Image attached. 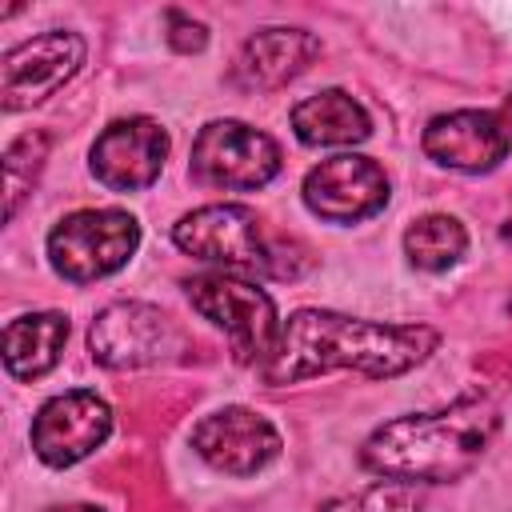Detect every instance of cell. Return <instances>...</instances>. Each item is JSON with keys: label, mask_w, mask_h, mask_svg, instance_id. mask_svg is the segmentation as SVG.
<instances>
[{"label": "cell", "mask_w": 512, "mask_h": 512, "mask_svg": "<svg viewBox=\"0 0 512 512\" xmlns=\"http://www.w3.org/2000/svg\"><path fill=\"white\" fill-rule=\"evenodd\" d=\"M440 336L428 324H376L328 308H300L280 320L276 344L256 368L264 384H300L324 372H360L372 380L400 376L436 352Z\"/></svg>", "instance_id": "obj_1"}, {"label": "cell", "mask_w": 512, "mask_h": 512, "mask_svg": "<svg viewBox=\"0 0 512 512\" xmlns=\"http://www.w3.org/2000/svg\"><path fill=\"white\" fill-rule=\"evenodd\" d=\"M500 432V408L484 392H468L440 412H408L380 424L360 460L384 480L400 484H448L480 464Z\"/></svg>", "instance_id": "obj_2"}, {"label": "cell", "mask_w": 512, "mask_h": 512, "mask_svg": "<svg viewBox=\"0 0 512 512\" xmlns=\"http://www.w3.org/2000/svg\"><path fill=\"white\" fill-rule=\"evenodd\" d=\"M140 244L136 216L120 208H80L48 232V260L72 284H92L120 272Z\"/></svg>", "instance_id": "obj_3"}, {"label": "cell", "mask_w": 512, "mask_h": 512, "mask_svg": "<svg viewBox=\"0 0 512 512\" xmlns=\"http://www.w3.org/2000/svg\"><path fill=\"white\" fill-rule=\"evenodd\" d=\"M188 300L204 320H212L228 336L240 364H264L280 332L276 304L264 288L248 284L236 272H204L188 280Z\"/></svg>", "instance_id": "obj_4"}, {"label": "cell", "mask_w": 512, "mask_h": 512, "mask_svg": "<svg viewBox=\"0 0 512 512\" xmlns=\"http://www.w3.org/2000/svg\"><path fill=\"white\" fill-rule=\"evenodd\" d=\"M88 348L104 368L124 372V368H148V364L176 360L188 348V340H184L180 324L168 312H160L156 304L116 300L92 320Z\"/></svg>", "instance_id": "obj_5"}, {"label": "cell", "mask_w": 512, "mask_h": 512, "mask_svg": "<svg viewBox=\"0 0 512 512\" xmlns=\"http://www.w3.org/2000/svg\"><path fill=\"white\" fill-rule=\"evenodd\" d=\"M172 244L196 260L220 264L224 272H264L272 240L260 232V216L248 204H204L172 224Z\"/></svg>", "instance_id": "obj_6"}, {"label": "cell", "mask_w": 512, "mask_h": 512, "mask_svg": "<svg viewBox=\"0 0 512 512\" xmlns=\"http://www.w3.org/2000/svg\"><path fill=\"white\" fill-rule=\"evenodd\" d=\"M280 172V148L268 132L240 120H212L192 144V176L208 188L252 192Z\"/></svg>", "instance_id": "obj_7"}, {"label": "cell", "mask_w": 512, "mask_h": 512, "mask_svg": "<svg viewBox=\"0 0 512 512\" xmlns=\"http://www.w3.org/2000/svg\"><path fill=\"white\" fill-rule=\"evenodd\" d=\"M84 64V40L76 32L52 28L40 32L16 48L4 52L0 60V104L8 112L32 108L48 100L56 88H64Z\"/></svg>", "instance_id": "obj_8"}, {"label": "cell", "mask_w": 512, "mask_h": 512, "mask_svg": "<svg viewBox=\"0 0 512 512\" xmlns=\"http://www.w3.org/2000/svg\"><path fill=\"white\" fill-rule=\"evenodd\" d=\"M300 196L312 216L328 224H356V220L376 216L388 204V176L376 160L344 152V156H328L316 168H308Z\"/></svg>", "instance_id": "obj_9"}, {"label": "cell", "mask_w": 512, "mask_h": 512, "mask_svg": "<svg viewBox=\"0 0 512 512\" xmlns=\"http://www.w3.org/2000/svg\"><path fill=\"white\" fill-rule=\"evenodd\" d=\"M108 432H112V408L96 392L88 388L60 392L32 420V452L52 468H68L92 456L108 440Z\"/></svg>", "instance_id": "obj_10"}, {"label": "cell", "mask_w": 512, "mask_h": 512, "mask_svg": "<svg viewBox=\"0 0 512 512\" xmlns=\"http://www.w3.org/2000/svg\"><path fill=\"white\" fill-rule=\"evenodd\" d=\"M164 160H168V132L148 116L112 120L88 152L92 176L112 192L148 188L160 176Z\"/></svg>", "instance_id": "obj_11"}, {"label": "cell", "mask_w": 512, "mask_h": 512, "mask_svg": "<svg viewBox=\"0 0 512 512\" xmlns=\"http://www.w3.org/2000/svg\"><path fill=\"white\" fill-rule=\"evenodd\" d=\"M192 448L204 464L228 476H252L280 456V432L252 408H216L192 428Z\"/></svg>", "instance_id": "obj_12"}, {"label": "cell", "mask_w": 512, "mask_h": 512, "mask_svg": "<svg viewBox=\"0 0 512 512\" xmlns=\"http://www.w3.org/2000/svg\"><path fill=\"white\" fill-rule=\"evenodd\" d=\"M512 148V124L500 112L460 108L428 120L424 152L456 172H492Z\"/></svg>", "instance_id": "obj_13"}, {"label": "cell", "mask_w": 512, "mask_h": 512, "mask_svg": "<svg viewBox=\"0 0 512 512\" xmlns=\"http://www.w3.org/2000/svg\"><path fill=\"white\" fill-rule=\"evenodd\" d=\"M316 52H320V40L304 28H284V24L260 28L244 40V48L236 56V80L244 88H260V92L280 88V84L296 80L312 64Z\"/></svg>", "instance_id": "obj_14"}, {"label": "cell", "mask_w": 512, "mask_h": 512, "mask_svg": "<svg viewBox=\"0 0 512 512\" xmlns=\"http://www.w3.org/2000/svg\"><path fill=\"white\" fill-rule=\"evenodd\" d=\"M292 132L312 148H344L372 136V120L360 100L340 88H324L292 108Z\"/></svg>", "instance_id": "obj_15"}, {"label": "cell", "mask_w": 512, "mask_h": 512, "mask_svg": "<svg viewBox=\"0 0 512 512\" xmlns=\"http://www.w3.org/2000/svg\"><path fill=\"white\" fill-rule=\"evenodd\" d=\"M68 340V316L60 312H28L8 320L4 328V368L16 380H36L56 368Z\"/></svg>", "instance_id": "obj_16"}, {"label": "cell", "mask_w": 512, "mask_h": 512, "mask_svg": "<svg viewBox=\"0 0 512 512\" xmlns=\"http://www.w3.org/2000/svg\"><path fill=\"white\" fill-rule=\"evenodd\" d=\"M468 248V232L456 216H444V212H432V216H420L408 232H404V256L412 260V268L420 272H444L452 268Z\"/></svg>", "instance_id": "obj_17"}, {"label": "cell", "mask_w": 512, "mask_h": 512, "mask_svg": "<svg viewBox=\"0 0 512 512\" xmlns=\"http://www.w3.org/2000/svg\"><path fill=\"white\" fill-rule=\"evenodd\" d=\"M48 160V136L44 132H24L16 136L8 148H4V192H8V204H4V216L12 220L20 200L32 192L40 168Z\"/></svg>", "instance_id": "obj_18"}, {"label": "cell", "mask_w": 512, "mask_h": 512, "mask_svg": "<svg viewBox=\"0 0 512 512\" xmlns=\"http://www.w3.org/2000/svg\"><path fill=\"white\" fill-rule=\"evenodd\" d=\"M324 512H420V500L412 492V484L400 480H376L352 496L328 500Z\"/></svg>", "instance_id": "obj_19"}, {"label": "cell", "mask_w": 512, "mask_h": 512, "mask_svg": "<svg viewBox=\"0 0 512 512\" xmlns=\"http://www.w3.org/2000/svg\"><path fill=\"white\" fill-rule=\"evenodd\" d=\"M168 44L176 48V52H200L204 44H208V32H204V24L200 20H192V16H184V12H168Z\"/></svg>", "instance_id": "obj_20"}, {"label": "cell", "mask_w": 512, "mask_h": 512, "mask_svg": "<svg viewBox=\"0 0 512 512\" xmlns=\"http://www.w3.org/2000/svg\"><path fill=\"white\" fill-rule=\"evenodd\" d=\"M44 512H100L96 504H56V508H44Z\"/></svg>", "instance_id": "obj_21"}, {"label": "cell", "mask_w": 512, "mask_h": 512, "mask_svg": "<svg viewBox=\"0 0 512 512\" xmlns=\"http://www.w3.org/2000/svg\"><path fill=\"white\" fill-rule=\"evenodd\" d=\"M500 116H504V120H508V124H512V92H508V96H504V108H500Z\"/></svg>", "instance_id": "obj_22"}]
</instances>
